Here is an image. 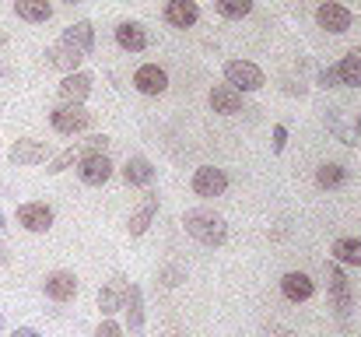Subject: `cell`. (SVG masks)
<instances>
[{"instance_id":"cell-5","label":"cell","mask_w":361,"mask_h":337,"mask_svg":"<svg viewBox=\"0 0 361 337\" xmlns=\"http://www.w3.org/2000/svg\"><path fill=\"white\" fill-rule=\"evenodd\" d=\"M190 187H193L197 197H221V194L228 190V176H225V169H218V165H200V169L193 172Z\"/></svg>"},{"instance_id":"cell-21","label":"cell","mask_w":361,"mask_h":337,"mask_svg":"<svg viewBox=\"0 0 361 337\" xmlns=\"http://www.w3.org/2000/svg\"><path fill=\"white\" fill-rule=\"evenodd\" d=\"M46 57H49V64L56 67V71H63V74H74L78 67H81V53L74 49V46H67V42H56V46H49L46 49Z\"/></svg>"},{"instance_id":"cell-40","label":"cell","mask_w":361,"mask_h":337,"mask_svg":"<svg viewBox=\"0 0 361 337\" xmlns=\"http://www.w3.org/2000/svg\"><path fill=\"white\" fill-rule=\"evenodd\" d=\"M358 134H361V116H358Z\"/></svg>"},{"instance_id":"cell-14","label":"cell","mask_w":361,"mask_h":337,"mask_svg":"<svg viewBox=\"0 0 361 337\" xmlns=\"http://www.w3.org/2000/svg\"><path fill=\"white\" fill-rule=\"evenodd\" d=\"M165 21L172 28H193L200 21V7L197 0H169L165 4Z\"/></svg>"},{"instance_id":"cell-10","label":"cell","mask_w":361,"mask_h":337,"mask_svg":"<svg viewBox=\"0 0 361 337\" xmlns=\"http://www.w3.org/2000/svg\"><path fill=\"white\" fill-rule=\"evenodd\" d=\"M281 295H284L288 302H309V299L316 295V281H312L305 271H288V274L281 278Z\"/></svg>"},{"instance_id":"cell-29","label":"cell","mask_w":361,"mask_h":337,"mask_svg":"<svg viewBox=\"0 0 361 337\" xmlns=\"http://www.w3.org/2000/svg\"><path fill=\"white\" fill-rule=\"evenodd\" d=\"M106 148H109V137L106 134H92L88 141H85V148H78L81 155H106Z\"/></svg>"},{"instance_id":"cell-20","label":"cell","mask_w":361,"mask_h":337,"mask_svg":"<svg viewBox=\"0 0 361 337\" xmlns=\"http://www.w3.org/2000/svg\"><path fill=\"white\" fill-rule=\"evenodd\" d=\"M211 110L221 112V116L242 112V92H235L232 85H214L211 88Z\"/></svg>"},{"instance_id":"cell-4","label":"cell","mask_w":361,"mask_h":337,"mask_svg":"<svg viewBox=\"0 0 361 337\" xmlns=\"http://www.w3.org/2000/svg\"><path fill=\"white\" fill-rule=\"evenodd\" d=\"M225 85H232L235 92L245 95V92H259L267 85V78L252 60H228L225 64Z\"/></svg>"},{"instance_id":"cell-23","label":"cell","mask_w":361,"mask_h":337,"mask_svg":"<svg viewBox=\"0 0 361 337\" xmlns=\"http://www.w3.org/2000/svg\"><path fill=\"white\" fill-rule=\"evenodd\" d=\"M337 78H341V85H348V88H361V46L348 49V57L337 64Z\"/></svg>"},{"instance_id":"cell-12","label":"cell","mask_w":361,"mask_h":337,"mask_svg":"<svg viewBox=\"0 0 361 337\" xmlns=\"http://www.w3.org/2000/svg\"><path fill=\"white\" fill-rule=\"evenodd\" d=\"M123 313H126L130 334H144V292H140V285H133V281L123 288Z\"/></svg>"},{"instance_id":"cell-3","label":"cell","mask_w":361,"mask_h":337,"mask_svg":"<svg viewBox=\"0 0 361 337\" xmlns=\"http://www.w3.org/2000/svg\"><path fill=\"white\" fill-rule=\"evenodd\" d=\"M49 123H53V130H56V134H63V137H74V134L88 130V123H92V112L85 110L81 102H60L56 110L49 112Z\"/></svg>"},{"instance_id":"cell-36","label":"cell","mask_w":361,"mask_h":337,"mask_svg":"<svg viewBox=\"0 0 361 337\" xmlns=\"http://www.w3.org/2000/svg\"><path fill=\"white\" fill-rule=\"evenodd\" d=\"M0 264H7V249L4 246H0Z\"/></svg>"},{"instance_id":"cell-1","label":"cell","mask_w":361,"mask_h":337,"mask_svg":"<svg viewBox=\"0 0 361 337\" xmlns=\"http://www.w3.org/2000/svg\"><path fill=\"white\" fill-rule=\"evenodd\" d=\"M183 228H186V235H193V239L204 242V246H221V242L228 239L225 218L214 215V211H204V208L186 211V215H183Z\"/></svg>"},{"instance_id":"cell-19","label":"cell","mask_w":361,"mask_h":337,"mask_svg":"<svg viewBox=\"0 0 361 337\" xmlns=\"http://www.w3.org/2000/svg\"><path fill=\"white\" fill-rule=\"evenodd\" d=\"M154 215H158V194L151 190L144 201H140V208L130 215V222H126V232L130 235H144L147 228H151V222H154Z\"/></svg>"},{"instance_id":"cell-38","label":"cell","mask_w":361,"mask_h":337,"mask_svg":"<svg viewBox=\"0 0 361 337\" xmlns=\"http://www.w3.org/2000/svg\"><path fill=\"white\" fill-rule=\"evenodd\" d=\"M0 334H4V313H0Z\"/></svg>"},{"instance_id":"cell-31","label":"cell","mask_w":361,"mask_h":337,"mask_svg":"<svg viewBox=\"0 0 361 337\" xmlns=\"http://www.w3.org/2000/svg\"><path fill=\"white\" fill-rule=\"evenodd\" d=\"M158 278H161L169 288H176V285H183V281H186V271H183V267H161V271H158Z\"/></svg>"},{"instance_id":"cell-34","label":"cell","mask_w":361,"mask_h":337,"mask_svg":"<svg viewBox=\"0 0 361 337\" xmlns=\"http://www.w3.org/2000/svg\"><path fill=\"white\" fill-rule=\"evenodd\" d=\"M267 337H295L288 327H281V324H267Z\"/></svg>"},{"instance_id":"cell-6","label":"cell","mask_w":361,"mask_h":337,"mask_svg":"<svg viewBox=\"0 0 361 337\" xmlns=\"http://www.w3.org/2000/svg\"><path fill=\"white\" fill-rule=\"evenodd\" d=\"M18 225L25 232H49L53 228V208L42 201H25L18 204Z\"/></svg>"},{"instance_id":"cell-27","label":"cell","mask_w":361,"mask_h":337,"mask_svg":"<svg viewBox=\"0 0 361 337\" xmlns=\"http://www.w3.org/2000/svg\"><path fill=\"white\" fill-rule=\"evenodd\" d=\"M78 162H81V151H78V148H67V151H60V155H53V158L46 162V172H49V176H60V172L74 169Z\"/></svg>"},{"instance_id":"cell-16","label":"cell","mask_w":361,"mask_h":337,"mask_svg":"<svg viewBox=\"0 0 361 337\" xmlns=\"http://www.w3.org/2000/svg\"><path fill=\"white\" fill-rule=\"evenodd\" d=\"M116 42L126 53H144L147 49V28L140 21H120L116 25Z\"/></svg>"},{"instance_id":"cell-30","label":"cell","mask_w":361,"mask_h":337,"mask_svg":"<svg viewBox=\"0 0 361 337\" xmlns=\"http://www.w3.org/2000/svg\"><path fill=\"white\" fill-rule=\"evenodd\" d=\"M316 85H319V88H341L337 67H319V74H316Z\"/></svg>"},{"instance_id":"cell-33","label":"cell","mask_w":361,"mask_h":337,"mask_svg":"<svg viewBox=\"0 0 361 337\" xmlns=\"http://www.w3.org/2000/svg\"><path fill=\"white\" fill-rule=\"evenodd\" d=\"M284 144H288V126H284V123H277V126H274V155H281V151H284Z\"/></svg>"},{"instance_id":"cell-35","label":"cell","mask_w":361,"mask_h":337,"mask_svg":"<svg viewBox=\"0 0 361 337\" xmlns=\"http://www.w3.org/2000/svg\"><path fill=\"white\" fill-rule=\"evenodd\" d=\"M11 337H42L35 327H18V331H11Z\"/></svg>"},{"instance_id":"cell-28","label":"cell","mask_w":361,"mask_h":337,"mask_svg":"<svg viewBox=\"0 0 361 337\" xmlns=\"http://www.w3.org/2000/svg\"><path fill=\"white\" fill-rule=\"evenodd\" d=\"M214 7H218V14L221 18H245L249 11H252V0H214Z\"/></svg>"},{"instance_id":"cell-18","label":"cell","mask_w":361,"mask_h":337,"mask_svg":"<svg viewBox=\"0 0 361 337\" xmlns=\"http://www.w3.org/2000/svg\"><path fill=\"white\" fill-rule=\"evenodd\" d=\"M120 172H123V179H126V187H151L154 183V165L144 155L126 158V165H123Z\"/></svg>"},{"instance_id":"cell-22","label":"cell","mask_w":361,"mask_h":337,"mask_svg":"<svg viewBox=\"0 0 361 337\" xmlns=\"http://www.w3.org/2000/svg\"><path fill=\"white\" fill-rule=\"evenodd\" d=\"M14 14L28 25H42L53 18V4L49 0H14Z\"/></svg>"},{"instance_id":"cell-37","label":"cell","mask_w":361,"mask_h":337,"mask_svg":"<svg viewBox=\"0 0 361 337\" xmlns=\"http://www.w3.org/2000/svg\"><path fill=\"white\" fill-rule=\"evenodd\" d=\"M4 225H7V222H4V215H0V235H4Z\"/></svg>"},{"instance_id":"cell-15","label":"cell","mask_w":361,"mask_h":337,"mask_svg":"<svg viewBox=\"0 0 361 337\" xmlns=\"http://www.w3.org/2000/svg\"><path fill=\"white\" fill-rule=\"evenodd\" d=\"M88 95H92V74H85V71L63 74V81H60V99L63 102H81L85 106Z\"/></svg>"},{"instance_id":"cell-9","label":"cell","mask_w":361,"mask_h":337,"mask_svg":"<svg viewBox=\"0 0 361 337\" xmlns=\"http://www.w3.org/2000/svg\"><path fill=\"white\" fill-rule=\"evenodd\" d=\"M78 176H81V183H88V187H102V183H109V176H113V162H109V155H81V162H78Z\"/></svg>"},{"instance_id":"cell-17","label":"cell","mask_w":361,"mask_h":337,"mask_svg":"<svg viewBox=\"0 0 361 337\" xmlns=\"http://www.w3.org/2000/svg\"><path fill=\"white\" fill-rule=\"evenodd\" d=\"M60 42H67V46H74L81 57H88L92 49H95V25L92 21H74L71 28H63V39Z\"/></svg>"},{"instance_id":"cell-2","label":"cell","mask_w":361,"mask_h":337,"mask_svg":"<svg viewBox=\"0 0 361 337\" xmlns=\"http://www.w3.org/2000/svg\"><path fill=\"white\" fill-rule=\"evenodd\" d=\"M326 278H330V302H334V309H337L341 324H348V317H351V306H355L351 281H348L344 267H341V264H334V260L326 264Z\"/></svg>"},{"instance_id":"cell-24","label":"cell","mask_w":361,"mask_h":337,"mask_svg":"<svg viewBox=\"0 0 361 337\" xmlns=\"http://www.w3.org/2000/svg\"><path fill=\"white\" fill-rule=\"evenodd\" d=\"M334 264H348V267H361V239H355V235H344V239H337L334 242Z\"/></svg>"},{"instance_id":"cell-13","label":"cell","mask_w":361,"mask_h":337,"mask_svg":"<svg viewBox=\"0 0 361 337\" xmlns=\"http://www.w3.org/2000/svg\"><path fill=\"white\" fill-rule=\"evenodd\" d=\"M42 292H46L53 302H71V299L78 295V278H74L71 271H53V274H46Z\"/></svg>"},{"instance_id":"cell-32","label":"cell","mask_w":361,"mask_h":337,"mask_svg":"<svg viewBox=\"0 0 361 337\" xmlns=\"http://www.w3.org/2000/svg\"><path fill=\"white\" fill-rule=\"evenodd\" d=\"M95 337H123V327L116 324V320H109V317H106V320L99 324V331H95Z\"/></svg>"},{"instance_id":"cell-26","label":"cell","mask_w":361,"mask_h":337,"mask_svg":"<svg viewBox=\"0 0 361 337\" xmlns=\"http://www.w3.org/2000/svg\"><path fill=\"white\" fill-rule=\"evenodd\" d=\"M123 288L126 285H102L99 288V309H102V317H113V313L123 309Z\"/></svg>"},{"instance_id":"cell-25","label":"cell","mask_w":361,"mask_h":337,"mask_svg":"<svg viewBox=\"0 0 361 337\" xmlns=\"http://www.w3.org/2000/svg\"><path fill=\"white\" fill-rule=\"evenodd\" d=\"M348 183V169L341 165V162H323L319 169H316V187H323V190H341Z\"/></svg>"},{"instance_id":"cell-41","label":"cell","mask_w":361,"mask_h":337,"mask_svg":"<svg viewBox=\"0 0 361 337\" xmlns=\"http://www.w3.org/2000/svg\"><path fill=\"white\" fill-rule=\"evenodd\" d=\"M172 337H186V334H172Z\"/></svg>"},{"instance_id":"cell-7","label":"cell","mask_w":361,"mask_h":337,"mask_svg":"<svg viewBox=\"0 0 361 337\" xmlns=\"http://www.w3.org/2000/svg\"><path fill=\"white\" fill-rule=\"evenodd\" d=\"M316 21H319V28H326V32H334V35H341V32H348L351 28V11L344 7V4H337V0H326V4H319L316 7Z\"/></svg>"},{"instance_id":"cell-8","label":"cell","mask_w":361,"mask_h":337,"mask_svg":"<svg viewBox=\"0 0 361 337\" xmlns=\"http://www.w3.org/2000/svg\"><path fill=\"white\" fill-rule=\"evenodd\" d=\"M49 144L46 141H35V137H21L11 144V162L14 165H39V162H49Z\"/></svg>"},{"instance_id":"cell-11","label":"cell","mask_w":361,"mask_h":337,"mask_svg":"<svg viewBox=\"0 0 361 337\" xmlns=\"http://www.w3.org/2000/svg\"><path fill=\"white\" fill-rule=\"evenodd\" d=\"M133 88H137L140 95H161V92L169 88V74H165L158 64H144V67L133 71Z\"/></svg>"},{"instance_id":"cell-39","label":"cell","mask_w":361,"mask_h":337,"mask_svg":"<svg viewBox=\"0 0 361 337\" xmlns=\"http://www.w3.org/2000/svg\"><path fill=\"white\" fill-rule=\"evenodd\" d=\"M63 4H85V0H63Z\"/></svg>"}]
</instances>
